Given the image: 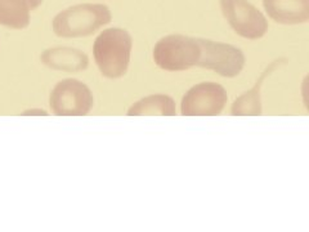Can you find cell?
Masks as SVG:
<instances>
[{
  "instance_id": "1",
  "label": "cell",
  "mask_w": 309,
  "mask_h": 232,
  "mask_svg": "<svg viewBox=\"0 0 309 232\" xmlns=\"http://www.w3.org/2000/svg\"><path fill=\"white\" fill-rule=\"evenodd\" d=\"M133 40L124 28H107L95 39L93 53L100 74L109 79L123 78L130 62Z\"/></svg>"
},
{
  "instance_id": "2",
  "label": "cell",
  "mask_w": 309,
  "mask_h": 232,
  "mask_svg": "<svg viewBox=\"0 0 309 232\" xmlns=\"http://www.w3.org/2000/svg\"><path fill=\"white\" fill-rule=\"evenodd\" d=\"M111 20V12L106 6L80 4L57 14L53 20V31L59 38L89 37Z\"/></svg>"
},
{
  "instance_id": "3",
  "label": "cell",
  "mask_w": 309,
  "mask_h": 232,
  "mask_svg": "<svg viewBox=\"0 0 309 232\" xmlns=\"http://www.w3.org/2000/svg\"><path fill=\"white\" fill-rule=\"evenodd\" d=\"M200 45L197 39L184 35H169L153 48V61L165 71H186L197 66Z\"/></svg>"
},
{
  "instance_id": "4",
  "label": "cell",
  "mask_w": 309,
  "mask_h": 232,
  "mask_svg": "<svg viewBox=\"0 0 309 232\" xmlns=\"http://www.w3.org/2000/svg\"><path fill=\"white\" fill-rule=\"evenodd\" d=\"M200 45L198 68L213 70L224 78H234L245 66V56L243 51L231 44L197 39Z\"/></svg>"
},
{
  "instance_id": "5",
  "label": "cell",
  "mask_w": 309,
  "mask_h": 232,
  "mask_svg": "<svg viewBox=\"0 0 309 232\" xmlns=\"http://www.w3.org/2000/svg\"><path fill=\"white\" fill-rule=\"evenodd\" d=\"M49 105L58 116H84L92 110L93 94L81 81L64 79L50 93Z\"/></svg>"
},
{
  "instance_id": "6",
  "label": "cell",
  "mask_w": 309,
  "mask_h": 232,
  "mask_svg": "<svg viewBox=\"0 0 309 232\" xmlns=\"http://www.w3.org/2000/svg\"><path fill=\"white\" fill-rule=\"evenodd\" d=\"M220 8L229 26L239 37L255 40L267 32V20L248 0H220Z\"/></svg>"
},
{
  "instance_id": "7",
  "label": "cell",
  "mask_w": 309,
  "mask_h": 232,
  "mask_svg": "<svg viewBox=\"0 0 309 232\" xmlns=\"http://www.w3.org/2000/svg\"><path fill=\"white\" fill-rule=\"evenodd\" d=\"M228 95L218 83H200L191 88L182 100L184 116H215L226 107Z\"/></svg>"
},
{
  "instance_id": "8",
  "label": "cell",
  "mask_w": 309,
  "mask_h": 232,
  "mask_svg": "<svg viewBox=\"0 0 309 232\" xmlns=\"http://www.w3.org/2000/svg\"><path fill=\"white\" fill-rule=\"evenodd\" d=\"M267 14L281 25H299L309 20V0H263Z\"/></svg>"
},
{
  "instance_id": "9",
  "label": "cell",
  "mask_w": 309,
  "mask_h": 232,
  "mask_svg": "<svg viewBox=\"0 0 309 232\" xmlns=\"http://www.w3.org/2000/svg\"><path fill=\"white\" fill-rule=\"evenodd\" d=\"M42 62L52 70L79 73L88 68L89 58L74 48H50L42 54Z\"/></svg>"
},
{
  "instance_id": "10",
  "label": "cell",
  "mask_w": 309,
  "mask_h": 232,
  "mask_svg": "<svg viewBox=\"0 0 309 232\" xmlns=\"http://www.w3.org/2000/svg\"><path fill=\"white\" fill-rule=\"evenodd\" d=\"M284 58H277L272 62V63L265 69L262 73L260 78L256 80L255 85L244 93L243 95H239L236 101L233 102L231 107V115L233 116H259L262 114V102H260V89L264 83L265 79L268 78L269 74L276 70L277 66L281 63H285Z\"/></svg>"
},
{
  "instance_id": "11",
  "label": "cell",
  "mask_w": 309,
  "mask_h": 232,
  "mask_svg": "<svg viewBox=\"0 0 309 232\" xmlns=\"http://www.w3.org/2000/svg\"><path fill=\"white\" fill-rule=\"evenodd\" d=\"M43 0H0V25L21 30L30 25V13Z\"/></svg>"
},
{
  "instance_id": "12",
  "label": "cell",
  "mask_w": 309,
  "mask_h": 232,
  "mask_svg": "<svg viewBox=\"0 0 309 232\" xmlns=\"http://www.w3.org/2000/svg\"><path fill=\"white\" fill-rule=\"evenodd\" d=\"M176 114V101L166 94L148 95L128 110L129 116H174Z\"/></svg>"
}]
</instances>
